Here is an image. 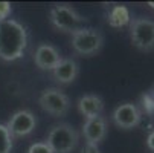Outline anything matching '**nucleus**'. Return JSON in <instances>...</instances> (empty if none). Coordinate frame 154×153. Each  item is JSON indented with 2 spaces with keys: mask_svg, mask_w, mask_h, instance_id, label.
<instances>
[{
  "mask_svg": "<svg viewBox=\"0 0 154 153\" xmlns=\"http://www.w3.org/2000/svg\"><path fill=\"white\" fill-rule=\"evenodd\" d=\"M28 46L26 28L17 20L8 18L0 23V58L15 61L23 57Z\"/></svg>",
  "mask_w": 154,
  "mask_h": 153,
  "instance_id": "obj_1",
  "label": "nucleus"
},
{
  "mask_svg": "<svg viewBox=\"0 0 154 153\" xmlns=\"http://www.w3.org/2000/svg\"><path fill=\"white\" fill-rule=\"evenodd\" d=\"M49 20L55 29L69 34H73L78 29L84 28L85 23V18L67 3H55L49 11Z\"/></svg>",
  "mask_w": 154,
  "mask_h": 153,
  "instance_id": "obj_2",
  "label": "nucleus"
},
{
  "mask_svg": "<svg viewBox=\"0 0 154 153\" xmlns=\"http://www.w3.org/2000/svg\"><path fill=\"white\" fill-rule=\"evenodd\" d=\"M79 141V133L76 129L67 123H60L51 127L46 144L51 147L54 153H72L76 148Z\"/></svg>",
  "mask_w": 154,
  "mask_h": 153,
  "instance_id": "obj_3",
  "label": "nucleus"
},
{
  "mask_svg": "<svg viewBox=\"0 0 154 153\" xmlns=\"http://www.w3.org/2000/svg\"><path fill=\"white\" fill-rule=\"evenodd\" d=\"M72 49L79 57H92L96 55L102 45H104V35L96 28H81L72 34L70 40Z\"/></svg>",
  "mask_w": 154,
  "mask_h": 153,
  "instance_id": "obj_4",
  "label": "nucleus"
},
{
  "mask_svg": "<svg viewBox=\"0 0 154 153\" xmlns=\"http://www.w3.org/2000/svg\"><path fill=\"white\" fill-rule=\"evenodd\" d=\"M130 38L136 49L142 52L154 51V20L145 17L131 18Z\"/></svg>",
  "mask_w": 154,
  "mask_h": 153,
  "instance_id": "obj_5",
  "label": "nucleus"
},
{
  "mask_svg": "<svg viewBox=\"0 0 154 153\" xmlns=\"http://www.w3.org/2000/svg\"><path fill=\"white\" fill-rule=\"evenodd\" d=\"M38 104L52 116H64L70 110V100L58 87H48L38 97Z\"/></svg>",
  "mask_w": 154,
  "mask_h": 153,
  "instance_id": "obj_6",
  "label": "nucleus"
},
{
  "mask_svg": "<svg viewBox=\"0 0 154 153\" xmlns=\"http://www.w3.org/2000/svg\"><path fill=\"white\" fill-rule=\"evenodd\" d=\"M5 126L14 139L25 138L35 130L37 116L31 110H28V109H21V110H17L11 115V118L8 120V123Z\"/></svg>",
  "mask_w": 154,
  "mask_h": 153,
  "instance_id": "obj_7",
  "label": "nucleus"
},
{
  "mask_svg": "<svg viewBox=\"0 0 154 153\" xmlns=\"http://www.w3.org/2000/svg\"><path fill=\"white\" fill-rule=\"evenodd\" d=\"M112 120L115 126H118L122 130L134 129L142 121V112L139 110V106L134 103H124L119 104L112 115Z\"/></svg>",
  "mask_w": 154,
  "mask_h": 153,
  "instance_id": "obj_8",
  "label": "nucleus"
},
{
  "mask_svg": "<svg viewBox=\"0 0 154 153\" xmlns=\"http://www.w3.org/2000/svg\"><path fill=\"white\" fill-rule=\"evenodd\" d=\"M61 60H63V57H61L60 51L55 46L48 45V43L40 45L34 52V63L41 71H52Z\"/></svg>",
  "mask_w": 154,
  "mask_h": 153,
  "instance_id": "obj_9",
  "label": "nucleus"
},
{
  "mask_svg": "<svg viewBox=\"0 0 154 153\" xmlns=\"http://www.w3.org/2000/svg\"><path fill=\"white\" fill-rule=\"evenodd\" d=\"M82 135L87 144H101L107 136V121L104 116H96L85 120L82 124Z\"/></svg>",
  "mask_w": 154,
  "mask_h": 153,
  "instance_id": "obj_10",
  "label": "nucleus"
},
{
  "mask_svg": "<svg viewBox=\"0 0 154 153\" xmlns=\"http://www.w3.org/2000/svg\"><path fill=\"white\" fill-rule=\"evenodd\" d=\"M54 81L60 84H70L76 80L79 74V66L78 63L72 58H63L57 66L51 71Z\"/></svg>",
  "mask_w": 154,
  "mask_h": 153,
  "instance_id": "obj_11",
  "label": "nucleus"
},
{
  "mask_svg": "<svg viewBox=\"0 0 154 153\" xmlns=\"http://www.w3.org/2000/svg\"><path fill=\"white\" fill-rule=\"evenodd\" d=\"M78 110L85 120L101 116V113L104 112V101L98 95H82L78 100Z\"/></svg>",
  "mask_w": 154,
  "mask_h": 153,
  "instance_id": "obj_12",
  "label": "nucleus"
},
{
  "mask_svg": "<svg viewBox=\"0 0 154 153\" xmlns=\"http://www.w3.org/2000/svg\"><path fill=\"white\" fill-rule=\"evenodd\" d=\"M130 21H131V14H130V9L125 5H116L107 14V23L112 28H116V29L128 26Z\"/></svg>",
  "mask_w": 154,
  "mask_h": 153,
  "instance_id": "obj_13",
  "label": "nucleus"
},
{
  "mask_svg": "<svg viewBox=\"0 0 154 153\" xmlns=\"http://www.w3.org/2000/svg\"><path fill=\"white\" fill-rule=\"evenodd\" d=\"M14 148V138L5 124H0V153H11Z\"/></svg>",
  "mask_w": 154,
  "mask_h": 153,
  "instance_id": "obj_14",
  "label": "nucleus"
},
{
  "mask_svg": "<svg viewBox=\"0 0 154 153\" xmlns=\"http://www.w3.org/2000/svg\"><path fill=\"white\" fill-rule=\"evenodd\" d=\"M139 110L148 116H154V97L149 92H143L140 95V107Z\"/></svg>",
  "mask_w": 154,
  "mask_h": 153,
  "instance_id": "obj_15",
  "label": "nucleus"
},
{
  "mask_svg": "<svg viewBox=\"0 0 154 153\" xmlns=\"http://www.w3.org/2000/svg\"><path fill=\"white\" fill-rule=\"evenodd\" d=\"M26 153H54L46 142H34Z\"/></svg>",
  "mask_w": 154,
  "mask_h": 153,
  "instance_id": "obj_16",
  "label": "nucleus"
},
{
  "mask_svg": "<svg viewBox=\"0 0 154 153\" xmlns=\"http://www.w3.org/2000/svg\"><path fill=\"white\" fill-rule=\"evenodd\" d=\"M12 6L9 2H0V23L5 20H8V17L11 15Z\"/></svg>",
  "mask_w": 154,
  "mask_h": 153,
  "instance_id": "obj_17",
  "label": "nucleus"
},
{
  "mask_svg": "<svg viewBox=\"0 0 154 153\" xmlns=\"http://www.w3.org/2000/svg\"><path fill=\"white\" fill-rule=\"evenodd\" d=\"M81 153H101V150H99V147L95 145V144H87V142H85V145L81 148Z\"/></svg>",
  "mask_w": 154,
  "mask_h": 153,
  "instance_id": "obj_18",
  "label": "nucleus"
},
{
  "mask_svg": "<svg viewBox=\"0 0 154 153\" xmlns=\"http://www.w3.org/2000/svg\"><path fill=\"white\" fill-rule=\"evenodd\" d=\"M146 147L149 148L151 153H154V130H151L146 136Z\"/></svg>",
  "mask_w": 154,
  "mask_h": 153,
  "instance_id": "obj_19",
  "label": "nucleus"
},
{
  "mask_svg": "<svg viewBox=\"0 0 154 153\" xmlns=\"http://www.w3.org/2000/svg\"><path fill=\"white\" fill-rule=\"evenodd\" d=\"M148 92H149V94H151V95H152V97H154V84H152V86H151V89H149V91H148Z\"/></svg>",
  "mask_w": 154,
  "mask_h": 153,
  "instance_id": "obj_20",
  "label": "nucleus"
},
{
  "mask_svg": "<svg viewBox=\"0 0 154 153\" xmlns=\"http://www.w3.org/2000/svg\"><path fill=\"white\" fill-rule=\"evenodd\" d=\"M148 6H149L151 9H154V2H148Z\"/></svg>",
  "mask_w": 154,
  "mask_h": 153,
  "instance_id": "obj_21",
  "label": "nucleus"
}]
</instances>
